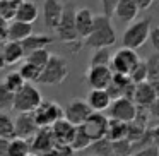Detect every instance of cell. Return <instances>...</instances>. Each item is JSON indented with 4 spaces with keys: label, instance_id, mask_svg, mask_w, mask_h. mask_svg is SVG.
<instances>
[{
    "label": "cell",
    "instance_id": "cell-9",
    "mask_svg": "<svg viewBox=\"0 0 159 156\" xmlns=\"http://www.w3.org/2000/svg\"><path fill=\"white\" fill-rule=\"evenodd\" d=\"M108 125H110V117L103 113V111H93L86 122L82 124L84 130L91 137V141L96 142L106 137L108 134Z\"/></svg>",
    "mask_w": 159,
    "mask_h": 156
},
{
    "label": "cell",
    "instance_id": "cell-24",
    "mask_svg": "<svg viewBox=\"0 0 159 156\" xmlns=\"http://www.w3.org/2000/svg\"><path fill=\"white\" fill-rule=\"evenodd\" d=\"M33 153V146L29 139L22 137H12L9 142V154L7 156H29Z\"/></svg>",
    "mask_w": 159,
    "mask_h": 156
},
{
    "label": "cell",
    "instance_id": "cell-2",
    "mask_svg": "<svg viewBox=\"0 0 159 156\" xmlns=\"http://www.w3.org/2000/svg\"><path fill=\"white\" fill-rule=\"evenodd\" d=\"M75 12H77V9H74V5L65 4V11H63L62 21H60L58 28H57V35H58L60 41L65 43V45H75L72 53H77L84 46V41L80 40L79 31H77Z\"/></svg>",
    "mask_w": 159,
    "mask_h": 156
},
{
    "label": "cell",
    "instance_id": "cell-4",
    "mask_svg": "<svg viewBox=\"0 0 159 156\" xmlns=\"http://www.w3.org/2000/svg\"><path fill=\"white\" fill-rule=\"evenodd\" d=\"M67 76H69V64H67V60L52 53L46 67L41 70L38 83L45 84V86H60L67 79Z\"/></svg>",
    "mask_w": 159,
    "mask_h": 156
},
{
    "label": "cell",
    "instance_id": "cell-27",
    "mask_svg": "<svg viewBox=\"0 0 159 156\" xmlns=\"http://www.w3.org/2000/svg\"><path fill=\"white\" fill-rule=\"evenodd\" d=\"M19 72H21V76L26 79V83H33V84L38 83L39 76H41V69H39V67H36L34 64H31L29 60H24V62L21 64Z\"/></svg>",
    "mask_w": 159,
    "mask_h": 156
},
{
    "label": "cell",
    "instance_id": "cell-12",
    "mask_svg": "<svg viewBox=\"0 0 159 156\" xmlns=\"http://www.w3.org/2000/svg\"><path fill=\"white\" fill-rule=\"evenodd\" d=\"M63 11H65V4L62 0H45V4H43V22H45L46 29L57 31L60 21H62Z\"/></svg>",
    "mask_w": 159,
    "mask_h": 156
},
{
    "label": "cell",
    "instance_id": "cell-20",
    "mask_svg": "<svg viewBox=\"0 0 159 156\" xmlns=\"http://www.w3.org/2000/svg\"><path fill=\"white\" fill-rule=\"evenodd\" d=\"M140 12V7H139L137 0H120V4L116 5V11H115V16L120 19L121 22H134L137 14Z\"/></svg>",
    "mask_w": 159,
    "mask_h": 156
},
{
    "label": "cell",
    "instance_id": "cell-38",
    "mask_svg": "<svg viewBox=\"0 0 159 156\" xmlns=\"http://www.w3.org/2000/svg\"><path fill=\"white\" fill-rule=\"evenodd\" d=\"M149 41H151L154 52L159 53V24L157 26H152L151 29V36H149Z\"/></svg>",
    "mask_w": 159,
    "mask_h": 156
},
{
    "label": "cell",
    "instance_id": "cell-19",
    "mask_svg": "<svg viewBox=\"0 0 159 156\" xmlns=\"http://www.w3.org/2000/svg\"><path fill=\"white\" fill-rule=\"evenodd\" d=\"M4 57L7 65H16L26 60V50L22 46V41H12V40L4 41Z\"/></svg>",
    "mask_w": 159,
    "mask_h": 156
},
{
    "label": "cell",
    "instance_id": "cell-37",
    "mask_svg": "<svg viewBox=\"0 0 159 156\" xmlns=\"http://www.w3.org/2000/svg\"><path fill=\"white\" fill-rule=\"evenodd\" d=\"M101 7H103V14L106 16H113L116 11V5L120 4V0H99Z\"/></svg>",
    "mask_w": 159,
    "mask_h": 156
},
{
    "label": "cell",
    "instance_id": "cell-8",
    "mask_svg": "<svg viewBox=\"0 0 159 156\" xmlns=\"http://www.w3.org/2000/svg\"><path fill=\"white\" fill-rule=\"evenodd\" d=\"M33 113H34V118H36L39 127H52L60 118L65 117V108H62L57 101H52V100L45 101L43 100V103Z\"/></svg>",
    "mask_w": 159,
    "mask_h": 156
},
{
    "label": "cell",
    "instance_id": "cell-44",
    "mask_svg": "<svg viewBox=\"0 0 159 156\" xmlns=\"http://www.w3.org/2000/svg\"><path fill=\"white\" fill-rule=\"evenodd\" d=\"M5 65L7 64H5V57H4V43L0 41V70L4 69Z\"/></svg>",
    "mask_w": 159,
    "mask_h": 156
},
{
    "label": "cell",
    "instance_id": "cell-45",
    "mask_svg": "<svg viewBox=\"0 0 159 156\" xmlns=\"http://www.w3.org/2000/svg\"><path fill=\"white\" fill-rule=\"evenodd\" d=\"M149 83L152 84V87H154V91L157 93V96H159V76H157V77H154V79H151Z\"/></svg>",
    "mask_w": 159,
    "mask_h": 156
},
{
    "label": "cell",
    "instance_id": "cell-10",
    "mask_svg": "<svg viewBox=\"0 0 159 156\" xmlns=\"http://www.w3.org/2000/svg\"><path fill=\"white\" fill-rule=\"evenodd\" d=\"M113 76L115 72L110 65H89L86 79L91 89H108L113 81Z\"/></svg>",
    "mask_w": 159,
    "mask_h": 156
},
{
    "label": "cell",
    "instance_id": "cell-32",
    "mask_svg": "<svg viewBox=\"0 0 159 156\" xmlns=\"http://www.w3.org/2000/svg\"><path fill=\"white\" fill-rule=\"evenodd\" d=\"M2 81H4V84L9 87V89L14 91V93H17V91L21 89V87L24 86V84H26V79L21 76V72H19V70L9 72V74H7V76H5Z\"/></svg>",
    "mask_w": 159,
    "mask_h": 156
},
{
    "label": "cell",
    "instance_id": "cell-40",
    "mask_svg": "<svg viewBox=\"0 0 159 156\" xmlns=\"http://www.w3.org/2000/svg\"><path fill=\"white\" fill-rule=\"evenodd\" d=\"M9 142H11V139L0 137V156H7L9 154Z\"/></svg>",
    "mask_w": 159,
    "mask_h": 156
},
{
    "label": "cell",
    "instance_id": "cell-6",
    "mask_svg": "<svg viewBox=\"0 0 159 156\" xmlns=\"http://www.w3.org/2000/svg\"><path fill=\"white\" fill-rule=\"evenodd\" d=\"M139 110H140V108L137 106V103H135L134 100L121 96V98H116V100L111 101L110 108H108V117L130 124V122H134L135 118H137Z\"/></svg>",
    "mask_w": 159,
    "mask_h": 156
},
{
    "label": "cell",
    "instance_id": "cell-33",
    "mask_svg": "<svg viewBox=\"0 0 159 156\" xmlns=\"http://www.w3.org/2000/svg\"><path fill=\"white\" fill-rule=\"evenodd\" d=\"M130 79H132V83H135V84L149 81V69H147V62H145V60H140V62L135 65V69L130 72Z\"/></svg>",
    "mask_w": 159,
    "mask_h": 156
},
{
    "label": "cell",
    "instance_id": "cell-7",
    "mask_svg": "<svg viewBox=\"0 0 159 156\" xmlns=\"http://www.w3.org/2000/svg\"><path fill=\"white\" fill-rule=\"evenodd\" d=\"M140 57L137 55L134 48H127V46H121L120 50H116L111 59L110 67L113 69L115 74H125V76H130V72L135 69L139 62H140Z\"/></svg>",
    "mask_w": 159,
    "mask_h": 156
},
{
    "label": "cell",
    "instance_id": "cell-39",
    "mask_svg": "<svg viewBox=\"0 0 159 156\" xmlns=\"http://www.w3.org/2000/svg\"><path fill=\"white\" fill-rule=\"evenodd\" d=\"M9 40V21L0 16V41L4 43Z\"/></svg>",
    "mask_w": 159,
    "mask_h": 156
},
{
    "label": "cell",
    "instance_id": "cell-25",
    "mask_svg": "<svg viewBox=\"0 0 159 156\" xmlns=\"http://www.w3.org/2000/svg\"><path fill=\"white\" fill-rule=\"evenodd\" d=\"M106 137L110 141H123V139H127L128 137V124L127 122H121V120L110 118Z\"/></svg>",
    "mask_w": 159,
    "mask_h": 156
},
{
    "label": "cell",
    "instance_id": "cell-18",
    "mask_svg": "<svg viewBox=\"0 0 159 156\" xmlns=\"http://www.w3.org/2000/svg\"><path fill=\"white\" fill-rule=\"evenodd\" d=\"M86 100L94 111H108L113 98L108 93V89H91Z\"/></svg>",
    "mask_w": 159,
    "mask_h": 156
},
{
    "label": "cell",
    "instance_id": "cell-11",
    "mask_svg": "<svg viewBox=\"0 0 159 156\" xmlns=\"http://www.w3.org/2000/svg\"><path fill=\"white\" fill-rule=\"evenodd\" d=\"M93 108L89 106L87 100H80V98H74L67 103L65 106V118L69 122H72L74 125H82L84 122L89 118V115L93 113Z\"/></svg>",
    "mask_w": 159,
    "mask_h": 156
},
{
    "label": "cell",
    "instance_id": "cell-3",
    "mask_svg": "<svg viewBox=\"0 0 159 156\" xmlns=\"http://www.w3.org/2000/svg\"><path fill=\"white\" fill-rule=\"evenodd\" d=\"M152 29V21L151 17H144L140 21H134L127 26V29L121 35V45L127 48H140L151 36Z\"/></svg>",
    "mask_w": 159,
    "mask_h": 156
},
{
    "label": "cell",
    "instance_id": "cell-42",
    "mask_svg": "<svg viewBox=\"0 0 159 156\" xmlns=\"http://www.w3.org/2000/svg\"><path fill=\"white\" fill-rule=\"evenodd\" d=\"M137 4L140 7V11H147V9H151L156 4V0H137Z\"/></svg>",
    "mask_w": 159,
    "mask_h": 156
},
{
    "label": "cell",
    "instance_id": "cell-30",
    "mask_svg": "<svg viewBox=\"0 0 159 156\" xmlns=\"http://www.w3.org/2000/svg\"><path fill=\"white\" fill-rule=\"evenodd\" d=\"M50 57H52V53L46 48H41V50H34V52L28 53V55H26V60H29L31 64H34L36 67H39V69L43 70L46 67V64H48Z\"/></svg>",
    "mask_w": 159,
    "mask_h": 156
},
{
    "label": "cell",
    "instance_id": "cell-46",
    "mask_svg": "<svg viewBox=\"0 0 159 156\" xmlns=\"http://www.w3.org/2000/svg\"><path fill=\"white\" fill-rule=\"evenodd\" d=\"M29 156H41V154H38V153H31Z\"/></svg>",
    "mask_w": 159,
    "mask_h": 156
},
{
    "label": "cell",
    "instance_id": "cell-1",
    "mask_svg": "<svg viewBox=\"0 0 159 156\" xmlns=\"http://www.w3.org/2000/svg\"><path fill=\"white\" fill-rule=\"evenodd\" d=\"M116 41V31L111 22V16L98 14L94 21V29L86 38L84 45L89 48H103V46H111Z\"/></svg>",
    "mask_w": 159,
    "mask_h": 156
},
{
    "label": "cell",
    "instance_id": "cell-31",
    "mask_svg": "<svg viewBox=\"0 0 159 156\" xmlns=\"http://www.w3.org/2000/svg\"><path fill=\"white\" fill-rule=\"evenodd\" d=\"M111 59H113V55L110 52V46L94 48L93 57H91V65H110Z\"/></svg>",
    "mask_w": 159,
    "mask_h": 156
},
{
    "label": "cell",
    "instance_id": "cell-21",
    "mask_svg": "<svg viewBox=\"0 0 159 156\" xmlns=\"http://www.w3.org/2000/svg\"><path fill=\"white\" fill-rule=\"evenodd\" d=\"M38 17H39V9L33 0H22L21 4H19L17 16H16L17 21H24V22H29V24H34L38 21Z\"/></svg>",
    "mask_w": 159,
    "mask_h": 156
},
{
    "label": "cell",
    "instance_id": "cell-43",
    "mask_svg": "<svg viewBox=\"0 0 159 156\" xmlns=\"http://www.w3.org/2000/svg\"><path fill=\"white\" fill-rule=\"evenodd\" d=\"M152 144L159 149V124L156 127H152Z\"/></svg>",
    "mask_w": 159,
    "mask_h": 156
},
{
    "label": "cell",
    "instance_id": "cell-13",
    "mask_svg": "<svg viewBox=\"0 0 159 156\" xmlns=\"http://www.w3.org/2000/svg\"><path fill=\"white\" fill-rule=\"evenodd\" d=\"M33 153H38L41 156H50L52 151L57 148L55 135L52 132V127H41L38 130V134L31 139Z\"/></svg>",
    "mask_w": 159,
    "mask_h": 156
},
{
    "label": "cell",
    "instance_id": "cell-41",
    "mask_svg": "<svg viewBox=\"0 0 159 156\" xmlns=\"http://www.w3.org/2000/svg\"><path fill=\"white\" fill-rule=\"evenodd\" d=\"M149 113L152 115V117H156V118H159V96L156 98V101L151 105V108H149Z\"/></svg>",
    "mask_w": 159,
    "mask_h": 156
},
{
    "label": "cell",
    "instance_id": "cell-35",
    "mask_svg": "<svg viewBox=\"0 0 159 156\" xmlns=\"http://www.w3.org/2000/svg\"><path fill=\"white\" fill-rule=\"evenodd\" d=\"M147 62V69H149V81L154 79V77L159 76V53L154 52L145 59Z\"/></svg>",
    "mask_w": 159,
    "mask_h": 156
},
{
    "label": "cell",
    "instance_id": "cell-28",
    "mask_svg": "<svg viewBox=\"0 0 159 156\" xmlns=\"http://www.w3.org/2000/svg\"><path fill=\"white\" fill-rule=\"evenodd\" d=\"M0 137H16V120L4 111H0Z\"/></svg>",
    "mask_w": 159,
    "mask_h": 156
},
{
    "label": "cell",
    "instance_id": "cell-15",
    "mask_svg": "<svg viewBox=\"0 0 159 156\" xmlns=\"http://www.w3.org/2000/svg\"><path fill=\"white\" fill-rule=\"evenodd\" d=\"M94 21H96V14H93V11L87 7H80L75 12V24L77 31L82 41H86V38L93 33L94 29Z\"/></svg>",
    "mask_w": 159,
    "mask_h": 156
},
{
    "label": "cell",
    "instance_id": "cell-26",
    "mask_svg": "<svg viewBox=\"0 0 159 156\" xmlns=\"http://www.w3.org/2000/svg\"><path fill=\"white\" fill-rule=\"evenodd\" d=\"M89 146H93L91 137L87 135V132L84 130L82 125H77V130H75V135H74L72 142H70V148L74 151H82V149L89 148Z\"/></svg>",
    "mask_w": 159,
    "mask_h": 156
},
{
    "label": "cell",
    "instance_id": "cell-22",
    "mask_svg": "<svg viewBox=\"0 0 159 156\" xmlns=\"http://www.w3.org/2000/svg\"><path fill=\"white\" fill-rule=\"evenodd\" d=\"M31 35H33V24H29V22L14 19L9 24V40H12V41H24Z\"/></svg>",
    "mask_w": 159,
    "mask_h": 156
},
{
    "label": "cell",
    "instance_id": "cell-5",
    "mask_svg": "<svg viewBox=\"0 0 159 156\" xmlns=\"http://www.w3.org/2000/svg\"><path fill=\"white\" fill-rule=\"evenodd\" d=\"M41 103H43L41 91H39L33 83H26L24 86L16 93L12 110L19 111V113H29V111H34Z\"/></svg>",
    "mask_w": 159,
    "mask_h": 156
},
{
    "label": "cell",
    "instance_id": "cell-29",
    "mask_svg": "<svg viewBox=\"0 0 159 156\" xmlns=\"http://www.w3.org/2000/svg\"><path fill=\"white\" fill-rule=\"evenodd\" d=\"M21 2L19 0H0V16L4 19H7V21H14Z\"/></svg>",
    "mask_w": 159,
    "mask_h": 156
},
{
    "label": "cell",
    "instance_id": "cell-47",
    "mask_svg": "<svg viewBox=\"0 0 159 156\" xmlns=\"http://www.w3.org/2000/svg\"><path fill=\"white\" fill-rule=\"evenodd\" d=\"M19 2H21V0H19Z\"/></svg>",
    "mask_w": 159,
    "mask_h": 156
},
{
    "label": "cell",
    "instance_id": "cell-36",
    "mask_svg": "<svg viewBox=\"0 0 159 156\" xmlns=\"http://www.w3.org/2000/svg\"><path fill=\"white\" fill-rule=\"evenodd\" d=\"M132 156H159V149L154 144H149V146H144L140 149H135Z\"/></svg>",
    "mask_w": 159,
    "mask_h": 156
},
{
    "label": "cell",
    "instance_id": "cell-14",
    "mask_svg": "<svg viewBox=\"0 0 159 156\" xmlns=\"http://www.w3.org/2000/svg\"><path fill=\"white\" fill-rule=\"evenodd\" d=\"M39 125L34 118V113L29 111V113H19L16 118V135L22 139H29L31 141L39 130Z\"/></svg>",
    "mask_w": 159,
    "mask_h": 156
},
{
    "label": "cell",
    "instance_id": "cell-16",
    "mask_svg": "<svg viewBox=\"0 0 159 156\" xmlns=\"http://www.w3.org/2000/svg\"><path fill=\"white\" fill-rule=\"evenodd\" d=\"M156 98H157V93L154 91V87H152V84L149 83V81L140 83V84L135 86L134 101L137 103L139 108H142V110H149L151 105L156 101Z\"/></svg>",
    "mask_w": 159,
    "mask_h": 156
},
{
    "label": "cell",
    "instance_id": "cell-34",
    "mask_svg": "<svg viewBox=\"0 0 159 156\" xmlns=\"http://www.w3.org/2000/svg\"><path fill=\"white\" fill-rule=\"evenodd\" d=\"M14 96H16V93L9 89L4 84V81H2V83H0V108H12V105H14Z\"/></svg>",
    "mask_w": 159,
    "mask_h": 156
},
{
    "label": "cell",
    "instance_id": "cell-17",
    "mask_svg": "<svg viewBox=\"0 0 159 156\" xmlns=\"http://www.w3.org/2000/svg\"><path fill=\"white\" fill-rule=\"evenodd\" d=\"M75 130H77V125H74L72 122H69L65 117L60 118L57 124L52 125V132H53V135H55L57 144H69L70 146L74 135H75Z\"/></svg>",
    "mask_w": 159,
    "mask_h": 156
},
{
    "label": "cell",
    "instance_id": "cell-23",
    "mask_svg": "<svg viewBox=\"0 0 159 156\" xmlns=\"http://www.w3.org/2000/svg\"><path fill=\"white\" fill-rule=\"evenodd\" d=\"M52 43H53V36H50V35H36V33H33L31 36H28V38L22 41V46H24L26 55H28V53L34 52V50L46 48V46L52 45Z\"/></svg>",
    "mask_w": 159,
    "mask_h": 156
}]
</instances>
